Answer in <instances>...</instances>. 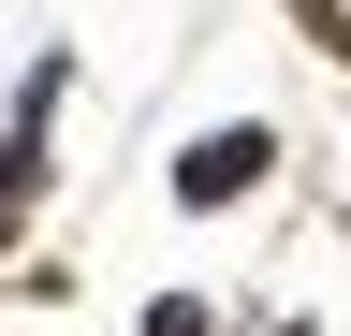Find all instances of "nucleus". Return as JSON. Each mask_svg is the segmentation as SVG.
<instances>
[{
    "mask_svg": "<svg viewBox=\"0 0 351 336\" xmlns=\"http://www.w3.org/2000/svg\"><path fill=\"white\" fill-rule=\"evenodd\" d=\"M263 161H278V146H263V132H205L191 161H176V205H234V190L263 176Z\"/></svg>",
    "mask_w": 351,
    "mask_h": 336,
    "instance_id": "f257e3e1",
    "label": "nucleus"
}]
</instances>
